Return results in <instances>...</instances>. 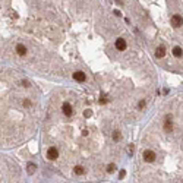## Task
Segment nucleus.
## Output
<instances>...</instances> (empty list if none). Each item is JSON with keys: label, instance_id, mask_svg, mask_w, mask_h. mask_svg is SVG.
Instances as JSON below:
<instances>
[{"label": "nucleus", "instance_id": "obj_15", "mask_svg": "<svg viewBox=\"0 0 183 183\" xmlns=\"http://www.w3.org/2000/svg\"><path fill=\"white\" fill-rule=\"evenodd\" d=\"M128 151H129V155L133 154V145H129V146H128Z\"/></svg>", "mask_w": 183, "mask_h": 183}, {"label": "nucleus", "instance_id": "obj_12", "mask_svg": "<svg viewBox=\"0 0 183 183\" xmlns=\"http://www.w3.org/2000/svg\"><path fill=\"white\" fill-rule=\"evenodd\" d=\"M73 172H75V174H76V176H81V174H83V167L76 166L75 168H73Z\"/></svg>", "mask_w": 183, "mask_h": 183}, {"label": "nucleus", "instance_id": "obj_8", "mask_svg": "<svg viewBox=\"0 0 183 183\" xmlns=\"http://www.w3.org/2000/svg\"><path fill=\"white\" fill-rule=\"evenodd\" d=\"M164 54H166V47L164 45H158L157 50H155V56L158 59H161V57H164Z\"/></svg>", "mask_w": 183, "mask_h": 183}, {"label": "nucleus", "instance_id": "obj_16", "mask_svg": "<svg viewBox=\"0 0 183 183\" xmlns=\"http://www.w3.org/2000/svg\"><path fill=\"white\" fill-rule=\"evenodd\" d=\"M91 113H92L91 110H87V112L83 113V116H85V117H91Z\"/></svg>", "mask_w": 183, "mask_h": 183}, {"label": "nucleus", "instance_id": "obj_14", "mask_svg": "<svg viewBox=\"0 0 183 183\" xmlns=\"http://www.w3.org/2000/svg\"><path fill=\"white\" fill-rule=\"evenodd\" d=\"M114 170H116V166H114L113 163H112V164H108V167H107V172H108V173H113Z\"/></svg>", "mask_w": 183, "mask_h": 183}, {"label": "nucleus", "instance_id": "obj_7", "mask_svg": "<svg viewBox=\"0 0 183 183\" xmlns=\"http://www.w3.org/2000/svg\"><path fill=\"white\" fill-rule=\"evenodd\" d=\"M73 79L78 81V82H83L85 79H87V76H85L83 72H75L73 73Z\"/></svg>", "mask_w": 183, "mask_h": 183}, {"label": "nucleus", "instance_id": "obj_5", "mask_svg": "<svg viewBox=\"0 0 183 183\" xmlns=\"http://www.w3.org/2000/svg\"><path fill=\"white\" fill-rule=\"evenodd\" d=\"M126 47H128V44H126V41L123 38H117L116 40V48H117V50L123 51V50H126Z\"/></svg>", "mask_w": 183, "mask_h": 183}, {"label": "nucleus", "instance_id": "obj_3", "mask_svg": "<svg viewBox=\"0 0 183 183\" xmlns=\"http://www.w3.org/2000/svg\"><path fill=\"white\" fill-rule=\"evenodd\" d=\"M47 158H48V160H57V158H59V150L54 148V146L48 148L47 150Z\"/></svg>", "mask_w": 183, "mask_h": 183}, {"label": "nucleus", "instance_id": "obj_17", "mask_svg": "<svg viewBox=\"0 0 183 183\" xmlns=\"http://www.w3.org/2000/svg\"><path fill=\"white\" fill-rule=\"evenodd\" d=\"M125 176H126V172H125V170H122V172H120V174H119V177H120V179H123Z\"/></svg>", "mask_w": 183, "mask_h": 183}, {"label": "nucleus", "instance_id": "obj_13", "mask_svg": "<svg viewBox=\"0 0 183 183\" xmlns=\"http://www.w3.org/2000/svg\"><path fill=\"white\" fill-rule=\"evenodd\" d=\"M120 138H122L120 136V132L119 130H114L113 132V141H120Z\"/></svg>", "mask_w": 183, "mask_h": 183}, {"label": "nucleus", "instance_id": "obj_10", "mask_svg": "<svg viewBox=\"0 0 183 183\" xmlns=\"http://www.w3.org/2000/svg\"><path fill=\"white\" fill-rule=\"evenodd\" d=\"M173 54H174L176 57H182V54H183V51H182V48H180L179 45H176V47L173 48Z\"/></svg>", "mask_w": 183, "mask_h": 183}, {"label": "nucleus", "instance_id": "obj_11", "mask_svg": "<svg viewBox=\"0 0 183 183\" xmlns=\"http://www.w3.org/2000/svg\"><path fill=\"white\" fill-rule=\"evenodd\" d=\"M37 170V166L35 164H32V163H29L28 164V167H27V172H28V174H32L34 172Z\"/></svg>", "mask_w": 183, "mask_h": 183}, {"label": "nucleus", "instance_id": "obj_9", "mask_svg": "<svg viewBox=\"0 0 183 183\" xmlns=\"http://www.w3.org/2000/svg\"><path fill=\"white\" fill-rule=\"evenodd\" d=\"M16 53L19 56H25L27 54V47L23 44H16Z\"/></svg>", "mask_w": 183, "mask_h": 183}, {"label": "nucleus", "instance_id": "obj_4", "mask_svg": "<svg viewBox=\"0 0 183 183\" xmlns=\"http://www.w3.org/2000/svg\"><path fill=\"white\" fill-rule=\"evenodd\" d=\"M182 23H183V18H182L180 15H174V16L172 18V25H173L174 28L182 27Z\"/></svg>", "mask_w": 183, "mask_h": 183}, {"label": "nucleus", "instance_id": "obj_6", "mask_svg": "<svg viewBox=\"0 0 183 183\" xmlns=\"http://www.w3.org/2000/svg\"><path fill=\"white\" fill-rule=\"evenodd\" d=\"M62 110H63V113H65V116H72V106L69 104V103H63V106H62Z\"/></svg>", "mask_w": 183, "mask_h": 183}, {"label": "nucleus", "instance_id": "obj_19", "mask_svg": "<svg viewBox=\"0 0 183 183\" xmlns=\"http://www.w3.org/2000/svg\"><path fill=\"white\" fill-rule=\"evenodd\" d=\"M138 107H139V108H144V107H145V103H144V101H142V103H139V104H138Z\"/></svg>", "mask_w": 183, "mask_h": 183}, {"label": "nucleus", "instance_id": "obj_18", "mask_svg": "<svg viewBox=\"0 0 183 183\" xmlns=\"http://www.w3.org/2000/svg\"><path fill=\"white\" fill-rule=\"evenodd\" d=\"M100 103H101V104H106V103H107V98H106V97H101V98H100Z\"/></svg>", "mask_w": 183, "mask_h": 183}, {"label": "nucleus", "instance_id": "obj_1", "mask_svg": "<svg viewBox=\"0 0 183 183\" xmlns=\"http://www.w3.org/2000/svg\"><path fill=\"white\" fill-rule=\"evenodd\" d=\"M164 130L167 133H172L173 132V122H172V116L167 114L166 116V120H164Z\"/></svg>", "mask_w": 183, "mask_h": 183}, {"label": "nucleus", "instance_id": "obj_2", "mask_svg": "<svg viewBox=\"0 0 183 183\" xmlns=\"http://www.w3.org/2000/svg\"><path fill=\"white\" fill-rule=\"evenodd\" d=\"M144 160L146 163H152L155 160V152L152 150H145L144 151Z\"/></svg>", "mask_w": 183, "mask_h": 183}]
</instances>
